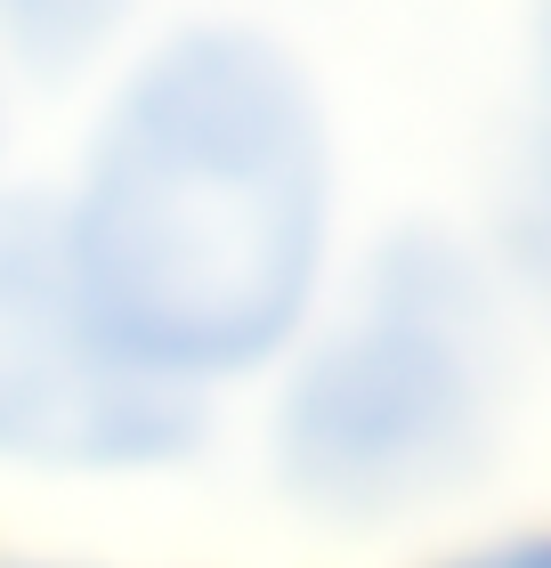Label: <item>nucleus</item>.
<instances>
[{
  "mask_svg": "<svg viewBox=\"0 0 551 568\" xmlns=\"http://www.w3.org/2000/svg\"><path fill=\"white\" fill-rule=\"evenodd\" d=\"M58 203L90 317L187 398L276 374L333 301L340 139L259 17H178L114 65Z\"/></svg>",
  "mask_w": 551,
  "mask_h": 568,
  "instance_id": "obj_1",
  "label": "nucleus"
},
{
  "mask_svg": "<svg viewBox=\"0 0 551 568\" xmlns=\"http://www.w3.org/2000/svg\"><path fill=\"white\" fill-rule=\"evenodd\" d=\"M139 0H0V65L33 82H73L106 65Z\"/></svg>",
  "mask_w": 551,
  "mask_h": 568,
  "instance_id": "obj_5",
  "label": "nucleus"
},
{
  "mask_svg": "<svg viewBox=\"0 0 551 568\" xmlns=\"http://www.w3.org/2000/svg\"><path fill=\"white\" fill-rule=\"evenodd\" d=\"M0 568H73V560H0Z\"/></svg>",
  "mask_w": 551,
  "mask_h": 568,
  "instance_id": "obj_8",
  "label": "nucleus"
},
{
  "mask_svg": "<svg viewBox=\"0 0 551 568\" xmlns=\"http://www.w3.org/2000/svg\"><path fill=\"white\" fill-rule=\"evenodd\" d=\"M430 568H551V528H511V536H487V545H462Z\"/></svg>",
  "mask_w": 551,
  "mask_h": 568,
  "instance_id": "obj_6",
  "label": "nucleus"
},
{
  "mask_svg": "<svg viewBox=\"0 0 551 568\" xmlns=\"http://www.w3.org/2000/svg\"><path fill=\"white\" fill-rule=\"evenodd\" d=\"M511 406V293L455 227H389L268 374L276 496L325 528H381L479 479Z\"/></svg>",
  "mask_w": 551,
  "mask_h": 568,
  "instance_id": "obj_2",
  "label": "nucleus"
},
{
  "mask_svg": "<svg viewBox=\"0 0 551 568\" xmlns=\"http://www.w3.org/2000/svg\"><path fill=\"white\" fill-rule=\"evenodd\" d=\"M503 293H528L551 317V0H535V41H528V106L503 154L494 187V244H487Z\"/></svg>",
  "mask_w": 551,
  "mask_h": 568,
  "instance_id": "obj_4",
  "label": "nucleus"
},
{
  "mask_svg": "<svg viewBox=\"0 0 551 568\" xmlns=\"http://www.w3.org/2000/svg\"><path fill=\"white\" fill-rule=\"evenodd\" d=\"M0 139H9V65H0Z\"/></svg>",
  "mask_w": 551,
  "mask_h": 568,
  "instance_id": "obj_7",
  "label": "nucleus"
},
{
  "mask_svg": "<svg viewBox=\"0 0 551 568\" xmlns=\"http://www.w3.org/2000/svg\"><path fill=\"white\" fill-rule=\"evenodd\" d=\"M212 447V398L139 374L73 284L49 187H0V471L154 479Z\"/></svg>",
  "mask_w": 551,
  "mask_h": 568,
  "instance_id": "obj_3",
  "label": "nucleus"
}]
</instances>
